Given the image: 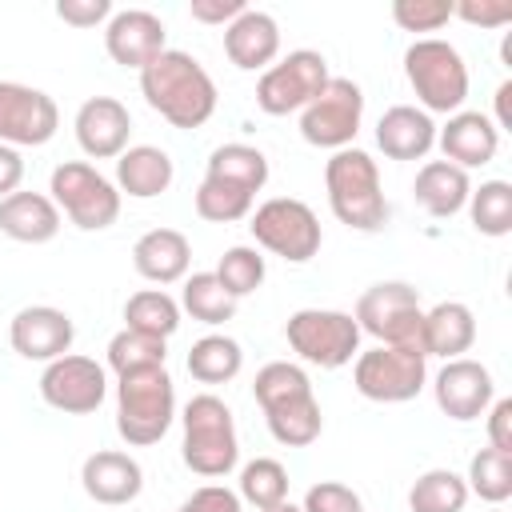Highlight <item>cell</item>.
<instances>
[{
    "label": "cell",
    "mask_w": 512,
    "mask_h": 512,
    "mask_svg": "<svg viewBox=\"0 0 512 512\" xmlns=\"http://www.w3.org/2000/svg\"><path fill=\"white\" fill-rule=\"evenodd\" d=\"M140 92L172 128H200L216 112V80L192 52L180 48H164L148 68H140Z\"/></svg>",
    "instance_id": "6da1fadb"
},
{
    "label": "cell",
    "mask_w": 512,
    "mask_h": 512,
    "mask_svg": "<svg viewBox=\"0 0 512 512\" xmlns=\"http://www.w3.org/2000/svg\"><path fill=\"white\" fill-rule=\"evenodd\" d=\"M328 208L340 224L356 232H380L388 224V200L380 188V168L364 148H340L324 164Z\"/></svg>",
    "instance_id": "7a4b0ae2"
},
{
    "label": "cell",
    "mask_w": 512,
    "mask_h": 512,
    "mask_svg": "<svg viewBox=\"0 0 512 512\" xmlns=\"http://www.w3.org/2000/svg\"><path fill=\"white\" fill-rule=\"evenodd\" d=\"M176 420V384L168 368H144L116 376V432L132 448L164 440Z\"/></svg>",
    "instance_id": "3957f363"
},
{
    "label": "cell",
    "mask_w": 512,
    "mask_h": 512,
    "mask_svg": "<svg viewBox=\"0 0 512 512\" xmlns=\"http://www.w3.org/2000/svg\"><path fill=\"white\" fill-rule=\"evenodd\" d=\"M180 424H184L180 456L196 476L216 480V476H228L236 468V460H240L236 420L220 396H212V392L192 396L180 412Z\"/></svg>",
    "instance_id": "277c9868"
},
{
    "label": "cell",
    "mask_w": 512,
    "mask_h": 512,
    "mask_svg": "<svg viewBox=\"0 0 512 512\" xmlns=\"http://www.w3.org/2000/svg\"><path fill=\"white\" fill-rule=\"evenodd\" d=\"M404 76L420 100V108L432 112H460L468 100V64L460 56L456 44L440 40V36H420L408 44L404 52Z\"/></svg>",
    "instance_id": "5b68a950"
},
{
    "label": "cell",
    "mask_w": 512,
    "mask_h": 512,
    "mask_svg": "<svg viewBox=\"0 0 512 512\" xmlns=\"http://www.w3.org/2000/svg\"><path fill=\"white\" fill-rule=\"evenodd\" d=\"M48 192H52V204L60 208V216H68L80 232L112 228L120 216V188L104 172H96L88 160L56 164Z\"/></svg>",
    "instance_id": "8992f818"
},
{
    "label": "cell",
    "mask_w": 512,
    "mask_h": 512,
    "mask_svg": "<svg viewBox=\"0 0 512 512\" xmlns=\"http://www.w3.org/2000/svg\"><path fill=\"white\" fill-rule=\"evenodd\" d=\"M352 320L360 324V332L376 336L380 344L420 348L424 304H420V292L412 284H404V280H380V284H372V288L360 292Z\"/></svg>",
    "instance_id": "52a82bcc"
},
{
    "label": "cell",
    "mask_w": 512,
    "mask_h": 512,
    "mask_svg": "<svg viewBox=\"0 0 512 512\" xmlns=\"http://www.w3.org/2000/svg\"><path fill=\"white\" fill-rule=\"evenodd\" d=\"M288 348L316 368H344L360 352V324L340 308H300L284 324Z\"/></svg>",
    "instance_id": "ba28073f"
},
{
    "label": "cell",
    "mask_w": 512,
    "mask_h": 512,
    "mask_svg": "<svg viewBox=\"0 0 512 512\" xmlns=\"http://www.w3.org/2000/svg\"><path fill=\"white\" fill-rule=\"evenodd\" d=\"M352 384L364 400L376 404H404L416 400L420 388L428 384V356L420 348H392L376 344L368 352H356Z\"/></svg>",
    "instance_id": "9c48e42d"
},
{
    "label": "cell",
    "mask_w": 512,
    "mask_h": 512,
    "mask_svg": "<svg viewBox=\"0 0 512 512\" xmlns=\"http://www.w3.org/2000/svg\"><path fill=\"white\" fill-rule=\"evenodd\" d=\"M252 236L264 252L288 260V264H308L320 244H324V232H320V220L316 212L296 200V196H272L264 200L256 212H252Z\"/></svg>",
    "instance_id": "30bf717a"
},
{
    "label": "cell",
    "mask_w": 512,
    "mask_h": 512,
    "mask_svg": "<svg viewBox=\"0 0 512 512\" xmlns=\"http://www.w3.org/2000/svg\"><path fill=\"white\" fill-rule=\"evenodd\" d=\"M328 84V60L316 48H296L284 60L268 64L256 80V108L268 116H288L304 112L320 88Z\"/></svg>",
    "instance_id": "8fae6325"
},
{
    "label": "cell",
    "mask_w": 512,
    "mask_h": 512,
    "mask_svg": "<svg viewBox=\"0 0 512 512\" xmlns=\"http://www.w3.org/2000/svg\"><path fill=\"white\" fill-rule=\"evenodd\" d=\"M364 120V92L348 76H328L320 96L300 112V136L312 148H352Z\"/></svg>",
    "instance_id": "7c38bea8"
},
{
    "label": "cell",
    "mask_w": 512,
    "mask_h": 512,
    "mask_svg": "<svg viewBox=\"0 0 512 512\" xmlns=\"http://www.w3.org/2000/svg\"><path fill=\"white\" fill-rule=\"evenodd\" d=\"M60 108L44 88L0 80V144L8 148H40L56 136Z\"/></svg>",
    "instance_id": "4fadbf2b"
},
{
    "label": "cell",
    "mask_w": 512,
    "mask_h": 512,
    "mask_svg": "<svg viewBox=\"0 0 512 512\" xmlns=\"http://www.w3.org/2000/svg\"><path fill=\"white\" fill-rule=\"evenodd\" d=\"M40 396L48 408L68 412V416H88L104 404L108 396V376L92 356L64 352L40 372Z\"/></svg>",
    "instance_id": "5bb4252c"
},
{
    "label": "cell",
    "mask_w": 512,
    "mask_h": 512,
    "mask_svg": "<svg viewBox=\"0 0 512 512\" xmlns=\"http://www.w3.org/2000/svg\"><path fill=\"white\" fill-rule=\"evenodd\" d=\"M432 396H436V408L448 420L468 424V420L488 412V404L496 400V384H492V372L480 360L456 356V360H444V368L436 372Z\"/></svg>",
    "instance_id": "9a60e30c"
},
{
    "label": "cell",
    "mask_w": 512,
    "mask_h": 512,
    "mask_svg": "<svg viewBox=\"0 0 512 512\" xmlns=\"http://www.w3.org/2000/svg\"><path fill=\"white\" fill-rule=\"evenodd\" d=\"M76 340V324L64 308H52V304H28L12 316L8 324V344L16 356L24 360H44L52 364L56 356H64Z\"/></svg>",
    "instance_id": "2e32d148"
},
{
    "label": "cell",
    "mask_w": 512,
    "mask_h": 512,
    "mask_svg": "<svg viewBox=\"0 0 512 512\" xmlns=\"http://www.w3.org/2000/svg\"><path fill=\"white\" fill-rule=\"evenodd\" d=\"M104 48L120 68H136L140 72L168 48L164 20L156 12H148V8H120L104 24Z\"/></svg>",
    "instance_id": "e0dca14e"
},
{
    "label": "cell",
    "mask_w": 512,
    "mask_h": 512,
    "mask_svg": "<svg viewBox=\"0 0 512 512\" xmlns=\"http://www.w3.org/2000/svg\"><path fill=\"white\" fill-rule=\"evenodd\" d=\"M72 128H76V144H80L84 156H92V160H116L128 148L132 116H128V108L116 96H88L76 108Z\"/></svg>",
    "instance_id": "ac0fdd59"
},
{
    "label": "cell",
    "mask_w": 512,
    "mask_h": 512,
    "mask_svg": "<svg viewBox=\"0 0 512 512\" xmlns=\"http://www.w3.org/2000/svg\"><path fill=\"white\" fill-rule=\"evenodd\" d=\"M80 484L88 492V500L96 504H108V508H120V504H132L144 488V468L136 456L128 452H116V448H100L92 452L84 464H80Z\"/></svg>",
    "instance_id": "d6986e66"
},
{
    "label": "cell",
    "mask_w": 512,
    "mask_h": 512,
    "mask_svg": "<svg viewBox=\"0 0 512 512\" xmlns=\"http://www.w3.org/2000/svg\"><path fill=\"white\" fill-rule=\"evenodd\" d=\"M436 144L444 152L448 164L456 168H480V164H492L496 152H500V128L492 124V116L484 112H452L444 128H436Z\"/></svg>",
    "instance_id": "ffe728a7"
},
{
    "label": "cell",
    "mask_w": 512,
    "mask_h": 512,
    "mask_svg": "<svg viewBox=\"0 0 512 512\" xmlns=\"http://www.w3.org/2000/svg\"><path fill=\"white\" fill-rule=\"evenodd\" d=\"M224 52L236 68L244 72H264L276 56H280V24L276 16L260 12V8H244L228 28H224Z\"/></svg>",
    "instance_id": "44dd1931"
},
{
    "label": "cell",
    "mask_w": 512,
    "mask_h": 512,
    "mask_svg": "<svg viewBox=\"0 0 512 512\" xmlns=\"http://www.w3.org/2000/svg\"><path fill=\"white\" fill-rule=\"evenodd\" d=\"M436 144V120L416 104H392L376 120V148L388 160H424Z\"/></svg>",
    "instance_id": "7402d4cb"
},
{
    "label": "cell",
    "mask_w": 512,
    "mask_h": 512,
    "mask_svg": "<svg viewBox=\"0 0 512 512\" xmlns=\"http://www.w3.org/2000/svg\"><path fill=\"white\" fill-rule=\"evenodd\" d=\"M132 264L148 284H176L188 276L192 244L180 228H152L132 244Z\"/></svg>",
    "instance_id": "603a6c76"
},
{
    "label": "cell",
    "mask_w": 512,
    "mask_h": 512,
    "mask_svg": "<svg viewBox=\"0 0 512 512\" xmlns=\"http://www.w3.org/2000/svg\"><path fill=\"white\" fill-rule=\"evenodd\" d=\"M172 176H176V164H172V156L164 148L132 144V148H124L116 156V180L112 184L120 188V196L128 192L132 200H152V196L172 188Z\"/></svg>",
    "instance_id": "cb8c5ba5"
},
{
    "label": "cell",
    "mask_w": 512,
    "mask_h": 512,
    "mask_svg": "<svg viewBox=\"0 0 512 512\" xmlns=\"http://www.w3.org/2000/svg\"><path fill=\"white\" fill-rule=\"evenodd\" d=\"M476 344V316L460 300H440L436 308H424L420 324V348L424 356H444L456 360Z\"/></svg>",
    "instance_id": "d4e9b609"
},
{
    "label": "cell",
    "mask_w": 512,
    "mask_h": 512,
    "mask_svg": "<svg viewBox=\"0 0 512 512\" xmlns=\"http://www.w3.org/2000/svg\"><path fill=\"white\" fill-rule=\"evenodd\" d=\"M0 232L16 244H48L60 232V208L44 192H12L0 200Z\"/></svg>",
    "instance_id": "484cf974"
},
{
    "label": "cell",
    "mask_w": 512,
    "mask_h": 512,
    "mask_svg": "<svg viewBox=\"0 0 512 512\" xmlns=\"http://www.w3.org/2000/svg\"><path fill=\"white\" fill-rule=\"evenodd\" d=\"M468 192H472L468 172L456 168V164H448V160H428V164L416 172V180H412L416 204H420L428 216H436V220H448V216L464 212Z\"/></svg>",
    "instance_id": "4316f807"
},
{
    "label": "cell",
    "mask_w": 512,
    "mask_h": 512,
    "mask_svg": "<svg viewBox=\"0 0 512 512\" xmlns=\"http://www.w3.org/2000/svg\"><path fill=\"white\" fill-rule=\"evenodd\" d=\"M264 420H268L272 440L284 448H308L324 428V412H320L316 392H304V396H292V400L264 408Z\"/></svg>",
    "instance_id": "83f0119b"
},
{
    "label": "cell",
    "mask_w": 512,
    "mask_h": 512,
    "mask_svg": "<svg viewBox=\"0 0 512 512\" xmlns=\"http://www.w3.org/2000/svg\"><path fill=\"white\" fill-rule=\"evenodd\" d=\"M240 368H244V352L224 332H208L188 348V372L200 384H228L240 376Z\"/></svg>",
    "instance_id": "f1b7e54d"
},
{
    "label": "cell",
    "mask_w": 512,
    "mask_h": 512,
    "mask_svg": "<svg viewBox=\"0 0 512 512\" xmlns=\"http://www.w3.org/2000/svg\"><path fill=\"white\" fill-rule=\"evenodd\" d=\"M212 180H228L244 192H260L268 184V156L252 144H220L212 156H208V172Z\"/></svg>",
    "instance_id": "f546056e"
},
{
    "label": "cell",
    "mask_w": 512,
    "mask_h": 512,
    "mask_svg": "<svg viewBox=\"0 0 512 512\" xmlns=\"http://www.w3.org/2000/svg\"><path fill=\"white\" fill-rule=\"evenodd\" d=\"M124 328L168 340V336L180 328V304H176L164 288H140V292H132L128 304H124Z\"/></svg>",
    "instance_id": "4dcf8cb0"
},
{
    "label": "cell",
    "mask_w": 512,
    "mask_h": 512,
    "mask_svg": "<svg viewBox=\"0 0 512 512\" xmlns=\"http://www.w3.org/2000/svg\"><path fill=\"white\" fill-rule=\"evenodd\" d=\"M236 304H240V300L224 292V284L216 280V272H192V276H184L180 308H184L192 320L216 328V324H224V320L236 316Z\"/></svg>",
    "instance_id": "1f68e13d"
},
{
    "label": "cell",
    "mask_w": 512,
    "mask_h": 512,
    "mask_svg": "<svg viewBox=\"0 0 512 512\" xmlns=\"http://www.w3.org/2000/svg\"><path fill=\"white\" fill-rule=\"evenodd\" d=\"M468 220L480 236H508L512 232V184L508 180H484L480 188L468 192Z\"/></svg>",
    "instance_id": "d6a6232c"
},
{
    "label": "cell",
    "mask_w": 512,
    "mask_h": 512,
    "mask_svg": "<svg viewBox=\"0 0 512 512\" xmlns=\"http://www.w3.org/2000/svg\"><path fill=\"white\" fill-rule=\"evenodd\" d=\"M464 504H468V484L452 468H428L408 488L412 512H464Z\"/></svg>",
    "instance_id": "836d02e7"
},
{
    "label": "cell",
    "mask_w": 512,
    "mask_h": 512,
    "mask_svg": "<svg viewBox=\"0 0 512 512\" xmlns=\"http://www.w3.org/2000/svg\"><path fill=\"white\" fill-rule=\"evenodd\" d=\"M468 496H480L484 504H504L512 496V452L500 448H480L468 460Z\"/></svg>",
    "instance_id": "e575fe53"
},
{
    "label": "cell",
    "mask_w": 512,
    "mask_h": 512,
    "mask_svg": "<svg viewBox=\"0 0 512 512\" xmlns=\"http://www.w3.org/2000/svg\"><path fill=\"white\" fill-rule=\"evenodd\" d=\"M164 360H168V340H160V336H144V332L120 328L108 340V368L116 376L144 372V368H164Z\"/></svg>",
    "instance_id": "d590c367"
},
{
    "label": "cell",
    "mask_w": 512,
    "mask_h": 512,
    "mask_svg": "<svg viewBox=\"0 0 512 512\" xmlns=\"http://www.w3.org/2000/svg\"><path fill=\"white\" fill-rule=\"evenodd\" d=\"M244 504H252L256 512L288 500V468L272 456H256L240 468V492H236Z\"/></svg>",
    "instance_id": "8d00e7d4"
},
{
    "label": "cell",
    "mask_w": 512,
    "mask_h": 512,
    "mask_svg": "<svg viewBox=\"0 0 512 512\" xmlns=\"http://www.w3.org/2000/svg\"><path fill=\"white\" fill-rule=\"evenodd\" d=\"M252 200H256L252 192H244V188H236L228 180L204 176L200 188H196V216H204L212 224H236V220H244L252 212Z\"/></svg>",
    "instance_id": "74e56055"
},
{
    "label": "cell",
    "mask_w": 512,
    "mask_h": 512,
    "mask_svg": "<svg viewBox=\"0 0 512 512\" xmlns=\"http://www.w3.org/2000/svg\"><path fill=\"white\" fill-rule=\"evenodd\" d=\"M264 256L256 252V248H248V244H236V248H228L224 256H220V264H216V280L224 284V292L228 296H236V300H244V296H252L260 284H264Z\"/></svg>",
    "instance_id": "f35d334b"
},
{
    "label": "cell",
    "mask_w": 512,
    "mask_h": 512,
    "mask_svg": "<svg viewBox=\"0 0 512 512\" xmlns=\"http://www.w3.org/2000/svg\"><path fill=\"white\" fill-rule=\"evenodd\" d=\"M304 392H312V380H308V372L300 364H288V360L264 364L256 372V380H252V396H256L260 408H272V404L292 400V396H304Z\"/></svg>",
    "instance_id": "ab89813d"
},
{
    "label": "cell",
    "mask_w": 512,
    "mask_h": 512,
    "mask_svg": "<svg viewBox=\"0 0 512 512\" xmlns=\"http://www.w3.org/2000/svg\"><path fill=\"white\" fill-rule=\"evenodd\" d=\"M392 20L404 32H440L452 20V0H392Z\"/></svg>",
    "instance_id": "60d3db41"
},
{
    "label": "cell",
    "mask_w": 512,
    "mask_h": 512,
    "mask_svg": "<svg viewBox=\"0 0 512 512\" xmlns=\"http://www.w3.org/2000/svg\"><path fill=\"white\" fill-rule=\"evenodd\" d=\"M304 512H364V500L356 488L340 484V480H320L304 492Z\"/></svg>",
    "instance_id": "b9f144b4"
},
{
    "label": "cell",
    "mask_w": 512,
    "mask_h": 512,
    "mask_svg": "<svg viewBox=\"0 0 512 512\" xmlns=\"http://www.w3.org/2000/svg\"><path fill=\"white\" fill-rule=\"evenodd\" d=\"M452 16H460L472 28H508L512 0H452Z\"/></svg>",
    "instance_id": "7bdbcfd3"
},
{
    "label": "cell",
    "mask_w": 512,
    "mask_h": 512,
    "mask_svg": "<svg viewBox=\"0 0 512 512\" xmlns=\"http://www.w3.org/2000/svg\"><path fill=\"white\" fill-rule=\"evenodd\" d=\"M176 512H244V500L224 484H204Z\"/></svg>",
    "instance_id": "ee69618b"
},
{
    "label": "cell",
    "mask_w": 512,
    "mask_h": 512,
    "mask_svg": "<svg viewBox=\"0 0 512 512\" xmlns=\"http://www.w3.org/2000/svg\"><path fill=\"white\" fill-rule=\"evenodd\" d=\"M56 16L72 28H96L112 16V0H56Z\"/></svg>",
    "instance_id": "f6af8a7d"
},
{
    "label": "cell",
    "mask_w": 512,
    "mask_h": 512,
    "mask_svg": "<svg viewBox=\"0 0 512 512\" xmlns=\"http://www.w3.org/2000/svg\"><path fill=\"white\" fill-rule=\"evenodd\" d=\"M488 448L512 452V400L508 396L488 404Z\"/></svg>",
    "instance_id": "bcb514c9"
},
{
    "label": "cell",
    "mask_w": 512,
    "mask_h": 512,
    "mask_svg": "<svg viewBox=\"0 0 512 512\" xmlns=\"http://www.w3.org/2000/svg\"><path fill=\"white\" fill-rule=\"evenodd\" d=\"M244 8H248L244 0H192V4H188L192 20H200V24H220V28H228Z\"/></svg>",
    "instance_id": "7dc6e473"
},
{
    "label": "cell",
    "mask_w": 512,
    "mask_h": 512,
    "mask_svg": "<svg viewBox=\"0 0 512 512\" xmlns=\"http://www.w3.org/2000/svg\"><path fill=\"white\" fill-rule=\"evenodd\" d=\"M20 180H24V156H20V148L0 144V200L12 196V192H20Z\"/></svg>",
    "instance_id": "c3c4849f"
},
{
    "label": "cell",
    "mask_w": 512,
    "mask_h": 512,
    "mask_svg": "<svg viewBox=\"0 0 512 512\" xmlns=\"http://www.w3.org/2000/svg\"><path fill=\"white\" fill-rule=\"evenodd\" d=\"M508 96H512V80H504L500 88H496V128L504 132V128H512V104H508Z\"/></svg>",
    "instance_id": "681fc988"
},
{
    "label": "cell",
    "mask_w": 512,
    "mask_h": 512,
    "mask_svg": "<svg viewBox=\"0 0 512 512\" xmlns=\"http://www.w3.org/2000/svg\"><path fill=\"white\" fill-rule=\"evenodd\" d=\"M264 512H304V508L292 504V500H280V504H272V508H264Z\"/></svg>",
    "instance_id": "f907efd6"
},
{
    "label": "cell",
    "mask_w": 512,
    "mask_h": 512,
    "mask_svg": "<svg viewBox=\"0 0 512 512\" xmlns=\"http://www.w3.org/2000/svg\"><path fill=\"white\" fill-rule=\"evenodd\" d=\"M500 52H504V64H512V36H504V48Z\"/></svg>",
    "instance_id": "816d5d0a"
},
{
    "label": "cell",
    "mask_w": 512,
    "mask_h": 512,
    "mask_svg": "<svg viewBox=\"0 0 512 512\" xmlns=\"http://www.w3.org/2000/svg\"><path fill=\"white\" fill-rule=\"evenodd\" d=\"M488 512H504V504H492V508H488Z\"/></svg>",
    "instance_id": "f5cc1de1"
}]
</instances>
